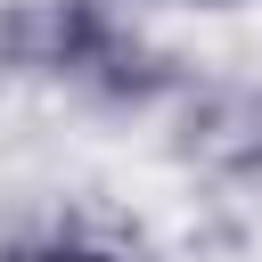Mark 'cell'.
I'll return each mask as SVG.
<instances>
[{"label": "cell", "mask_w": 262, "mask_h": 262, "mask_svg": "<svg viewBox=\"0 0 262 262\" xmlns=\"http://www.w3.org/2000/svg\"><path fill=\"white\" fill-rule=\"evenodd\" d=\"M16 66L98 98V106H156L172 90V57L115 8V0H25L8 16Z\"/></svg>", "instance_id": "cell-1"}, {"label": "cell", "mask_w": 262, "mask_h": 262, "mask_svg": "<svg viewBox=\"0 0 262 262\" xmlns=\"http://www.w3.org/2000/svg\"><path fill=\"white\" fill-rule=\"evenodd\" d=\"M0 262H123V246L98 229H33V237L0 246Z\"/></svg>", "instance_id": "cell-2"}, {"label": "cell", "mask_w": 262, "mask_h": 262, "mask_svg": "<svg viewBox=\"0 0 262 262\" xmlns=\"http://www.w3.org/2000/svg\"><path fill=\"white\" fill-rule=\"evenodd\" d=\"M180 8H237V0H180Z\"/></svg>", "instance_id": "cell-3"}]
</instances>
